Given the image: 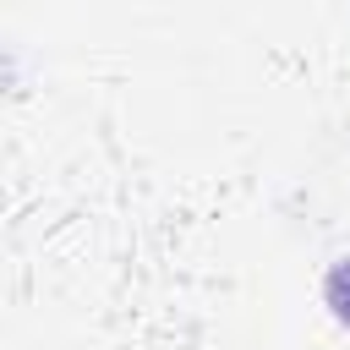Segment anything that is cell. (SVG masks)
Wrapping results in <instances>:
<instances>
[{"mask_svg":"<svg viewBox=\"0 0 350 350\" xmlns=\"http://www.w3.org/2000/svg\"><path fill=\"white\" fill-rule=\"evenodd\" d=\"M323 306L339 328H350V257H339L328 273H323Z\"/></svg>","mask_w":350,"mask_h":350,"instance_id":"6da1fadb","label":"cell"}]
</instances>
